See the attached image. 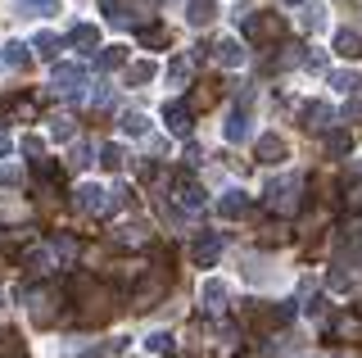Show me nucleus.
<instances>
[{"label":"nucleus","mask_w":362,"mask_h":358,"mask_svg":"<svg viewBox=\"0 0 362 358\" xmlns=\"http://www.w3.org/2000/svg\"><path fill=\"white\" fill-rule=\"evenodd\" d=\"M235 23H240V32H245V41H276L281 32H286V23H281L276 14H254V9H240L235 14Z\"/></svg>","instance_id":"1"},{"label":"nucleus","mask_w":362,"mask_h":358,"mask_svg":"<svg viewBox=\"0 0 362 358\" xmlns=\"http://www.w3.org/2000/svg\"><path fill=\"white\" fill-rule=\"evenodd\" d=\"M299 191H303L299 177L272 182V186H267V209H276V214H299Z\"/></svg>","instance_id":"2"},{"label":"nucleus","mask_w":362,"mask_h":358,"mask_svg":"<svg viewBox=\"0 0 362 358\" xmlns=\"http://www.w3.org/2000/svg\"><path fill=\"white\" fill-rule=\"evenodd\" d=\"M23 299H28V304H32V322H37V327H50V322H54V299H59V290H54V286H28V295H23Z\"/></svg>","instance_id":"3"},{"label":"nucleus","mask_w":362,"mask_h":358,"mask_svg":"<svg viewBox=\"0 0 362 358\" xmlns=\"http://www.w3.org/2000/svg\"><path fill=\"white\" fill-rule=\"evenodd\" d=\"M73 209H77V214H86V218H105L109 209H113V200H109L105 186H82V191L73 195Z\"/></svg>","instance_id":"4"},{"label":"nucleus","mask_w":362,"mask_h":358,"mask_svg":"<svg viewBox=\"0 0 362 358\" xmlns=\"http://www.w3.org/2000/svg\"><path fill=\"white\" fill-rule=\"evenodd\" d=\"M163 122H168V132H173V137H190V122H195V109H190V105H168Z\"/></svg>","instance_id":"5"},{"label":"nucleus","mask_w":362,"mask_h":358,"mask_svg":"<svg viewBox=\"0 0 362 358\" xmlns=\"http://www.w3.org/2000/svg\"><path fill=\"white\" fill-rule=\"evenodd\" d=\"M177 195H181V204H186V209H204V186L190 173H177Z\"/></svg>","instance_id":"6"},{"label":"nucleus","mask_w":362,"mask_h":358,"mask_svg":"<svg viewBox=\"0 0 362 358\" xmlns=\"http://www.w3.org/2000/svg\"><path fill=\"white\" fill-rule=\"evenodd\" d=\"M218 254H222V241L218 236H199L195 245H190V259H195L199 267H213V263H218Z\"/></svg>","instance_id":"7"},{"label":"nucleus","mask_w":362,"mask_h":358,"mask_svg":"<svg viewBox=\"0 0 362 358\" xmlns=\"http://www.w3.org/2000/svg\"><path fill=\"white\" fill-rule=\"evenodd\" d=\"M199 304L209 308V313H222V308H226V282L209 277V282H204V290H199Z\"/></svg>","instance_id":"8"},{"label":"nucleus","mask_w":362,"mask_h":358,"mask_svg":"<svg viewBox=\"0 0 362 358\" xmlns=\"http://www.w3.org/2000/svg\"><path fill=\"white\" fill-rule=\"evenodd\" d=\"M82 82H86L82 64H54V86H59V91H77Z\"/></svg>","instance_id":"9"},{"label":"nucleus","mask_w":362,"mask_h":358,"mask_svg":"<svg viewBox=\"0 0 362 358\" xmlns=\"http://www.w3.org/2000/svg\"><path fill=\"white\" fill-rule=\"evenodd\" d=\"M326 118H331V105H322V100H313V105H303V109H299V122H303L308 132H322V127H326Z\"/></svg>","instance_id":"10"},{"label":"nucleus","mask_w":362,"mask_h":358,"mask_svg":"<svg viewBox=\"0 0 362 358\" xmlns=\"http://www.w3.org/2000/svg\"><path fill=\"white\" fill-rule=\"evenodd\" d=\"M186 18L195 28H209L213 18H218V0H190V5H186Z\"/></svg>","instance_id":"11"},{"label":"nucleus","mask_w":362,"mask_h":358,"mask_svg":"<svg viewBox=\"0 0 362 358\" xmlns=\"http://www.w3.org/2000/svg\"><path fill=\"white\" fill-rule=\"evenodd\" d=\"M286 141H281V137H258V163H281V159H286Z\"/></svg>","instance_id":"12"},{"label":"nucleus","mask_w":362,"mask_h":358,"mask_svg":"<svg viewBox=\"0 0 362 358\" xmlns=\"http://www.w3.org/2000/svg\"><path fill=\"white\" fill-rule=\"evenodd\" d=\"M213 50H218V59L226 64V69H240V64L249 59V50L240 46V41H218V46H213Z\"/></svg>","instance_id":"13"},{"label":"nucleus","mask_w":362,"mask_h":358,"mask_svg":"<svg viewBox=\"0 0 362 358\" xmlns=\"http://www.w3.org/2000/svg\"><path fill=\"white\" fill-rule=\"evenodd\" d=\"M335 335H339V340H362V313H339V318H335Z\"/></svg>","instance_id":"14"},{"label":"nucleus","mask_w":362,"mask_h":358,"mask_svg":"<svg viewBox=\"0 0 362 358\" xmlns=\"http://www.w3.org/2000/svg\"><path fill=\"white\" fill-rule=\"evenodd\" d=\"M245 209H249V195H245V191H226V195L218 200V214H222V218H240Z\"/></svg>","instance_id":"15"},{"label":"nucleus","mask_w":362,"mask_h":358,"mask_svg":"<svg viewBox=\"0 0 362 358\" xmlns=\"http://www.w3.org/2000/svg\"><path fill=\"white\" fill-rule=\"evenodd\" d=\"M326 150H331V159H344V154L354 150V132H344V127L326 132Z\"/></svg>","instance_id":"16"},{"label":"nucleus","mask_w":362,"mask_h":358,"mask_svg":"<svg viewBox=\"0 0 362 358\" xmlns=\"http://www.w3.org/2000/svg\"><path fill=\"white\" fill-rule=\"evenodd\" d=\"M335 54L358 59V54H362V37H358V32H339V37H335Z\"/></svg>","instance_id":"17"},{"label":"nucleus","mask_w":362,"mask_h":358,"mask_svg":"<svg viewBox=\"0 0 362 358\" xmlns=\"http://www.w3.org/2000/svg\"><path fill=\"white\" fill-rule=\"evenodd\" d=\"M68 41H73L77 50H95V46H100V32L90 28V23H77V28H73V37H68Z\"/></svg>","instance_id":"18"},{"label":"nucleus","mask_w":362,"mask_h":358,"mask_svg":"<svg viewBox=\"0 0 362 358\" xmlns=\"http://www.w3.org/2000/svg\"><path fill=\"white\" fill-rule=\"evenodd\" d=\"M113 241H118V245H145V241H150V227H145V222H127Z\"/></svg>","instance_id":"19"},{"label":"nucleus","mask_w":362,"mask_h":358,"mask_svg":"<svg viewBox=\"0 0 362 358\" xmlns=\"http://www.w3.org/2000/svg\"><path fill=\"white\" fill-rule=\"evenodd\" d=\"M32 50H37L41 59H54V54H59V37H54V32H37V37H32Z\"/></svg>","instance_id":"20"},{"label":"nucleus","mask_w":362,"mask_h":358,"mask_svg":"<svg viewBox=\"0 0 362 358\" xmlns=\"http://www.w3.org/2000/svg\"><path fill=\"white\" fill-rule=\"evenodd\" d=\"M331 86L344 96H358L362 91V73H331Z\"/></svg>","instance_id":"21"},{"label":"nucleus","mask_w":362,"mask_h":358,"mask_svg":"<svg viewBox=\"0 0 362 358\" xmlns=\"http://www.w3.org/2000/svg\"><path fill=\"white\" fill-rule=\"evenodd\" d=\"M245 137H249V114H245V109H235L231 122H226V141H245Z\"/></svg>","instance_id":"22"},{"label":"nucleus","mask_w":362,"mask_h":358,"mask_svg":"<svg viewBox=\"0 0 362 358\" xmlns=\"http://www.w3.org/2000/svg\"><path fill=\"white\" fill-rule=\"evenodd\" d=\"M141 46H150V50H158V46H168V28H158V23H150V28H141Z\"/></svg>","instance_id":"23"},{"label":"nucleus","mask_w":362,"mask_h":358,"mask_svg":"<svg viewBox=\"0 0 362 358\" xmlns=\"http://www.w3.org/2000/svg\"><path fill=\"white\" fill-rule=\"evenodd\" d=\"M5 64H9V69H28V46H23V41H9V46H5Z\"/></svg>","instance_id":"24"},{"label":"nucleus","mask_w":362,"mask_h":358,"mask_svg":"<svg viewBox=\"0 0 362 358\" xmlns=\"http://www.w3.org/2000/svg\"><path fill=\"white\" fill-rule=\"evenodd\" d=\"M122 132H127V137H145V132H150V118L145 114H122Z\"/></svg>","instance_id":"25"},{"label":"nucleus","mask_w":362,"mask_h":358,"mask_svg":"<svg viewBox=\"0 0 362 358\" xmlns=\"http://www.w3.org/2000/svg\"><path fill=\"white\" fill-rule=\"evenodd\" d=\"M50 250L59 254L64 263H73V259H77V241H73V236H54V241H50Z\"/></svg>","instance_id":"26"},{"label":"nucleus","mask_w":362,"mask_h":358,"mask_svg":"<svg viewBox=\"0 0 362 358\" xmlns=\"http://www.w3.org/2000/svg\"><path fill=\"white\" fill-rule=\"evenodd\" d=\"M303 28H308V32H322L326 28V9L322 5H308V9H303Z\"/></svg>","instance_id":"27"},{"label":"nucleus","mask_w":362,"mask_h":358,"mask_svg":"<svg viewBox=\"0 0 362 358\" xmlns=\"http://www.w3.org/2000/svg\"><path fill=\"white\" fill-rule=\"evenodd\" d=\"M344 209H349V214H362V182L344 186Z\"/></svg>","instance_id":"28"},{"label":"nucleus","mask_w":362,"mask_h":358,"mask_svg":"<svg viewBox=\"0 0 362 358\" xmlns=\"http://www.w3.org/2000/svg\"><path fill=\"white\" fill-rule=\"evenodd\" d=\"M150 350H154V354H173V350H177L173 331H154V335H150Z\"/></svg>","instance_id":"29"},{"label":"nucleus","mask_w":362,"mask_h":358,"mask_svg":"<svg viewBox=\"0 0 362 358\" xmlns=\"http://www.w3.org/2000/svg\"><path fill=\"white\" fill-rule=\"evenodd\" d=\"M154 73H158L154 64H145V59H141V64H132V69H127V82H136V86H141V82H150Z\"/></svg>","instance_id":"30"},{"label":"nucleus","mask_w":362,"mask_h":358,"mask_svg":"<svg viewBox=\"0 0 362 358\" xmlns=\"http://www.w3.org/2000/svg\"><path fill=\"white\" fill-rule=\"evenodd\" d=\"M186 77H190V64L186 59H173V64H168V82H173V86H186Z\"/></svg>","instance_id":"31"},{"label":"nucleus","mask_w":362,"mask_h":358,"mask_svg":"<svg viewBox=\"0 0 362 358\" xmlns=\"http://www.w3.org/2000/svg\"><path fill=\"white\" fill-rule=\"evenodd\" d=\"M23 9H32V14H54L59 9V0H18Z\"/></svg>","instance_id":"32"},{"label":"nucleus","mask_w":362,"mask_h":358,"mask_svg":"<svg viewBox=\"0 0 362 358\" xmlns=\"http://www.w3.org/2000/svg\"><path fill=\"white\" fill-rule=\"evenodd\" d=\"M100 163H105L109 173H113V168H122V150H118V145H105V150H100Z\"/></svg>","instance_id":"33"},{"label":"nucleus","mask_w":362,"mask_h":358,"mask_svg":"<svg viewBox=\"0 0 362 358\" xmlns=\"http://www.w3.org/2000/svg\"><path fill=\"white\" fill-rule=\"evenodd\" d=\"M118 64H122V50H118V46L100 50V69H118Z\"/></svg>","instance_id":"34"},{"label":"nucleus","mask_w":362,"mask_h":358,"mask_svg":"<svg viewBox=\"0 0 362 358\" xmlns=\"http://www.w3.org/2000/svg\"><path fill=\"white\" fill-rule=\"evenodd\" d=\"M50 132H54V141H68V137H73V118H59Z\"/></svg>","instance_id":"35"},{"label":"nucleus","mask_w":362,"mask_h":358,"mask_svg":"<svg viewBox=\"0 0 362 358\" xmlns=\"http://www.w3.org/2000/svg\"><path fill=\"white\" fill-rule=\"evenodd\" d=\"M100 5H105V14L113 18V23H122V0H100Z\"/></svg>","instance_id":"36"},{"label":"nucleus","mask_w":362,"mask_h":358,"mask_svg":"<svg viewBox=\"0 0 362 358\" xmlns=\"http://www.w3.org/2000/svg\"><path fill=\"white\" fill-rule=\"evenodd\" d=\"M299 64H308V69H326V54H322V50H308Z\"/></svg>","instance_id":"37"},{"label":"nucleus","mask_w":362,"mask_h":358,"mask_svg":"<svg viewBox=\"0 0 362 358\" xmlns=\"http://www.w3.org/2000/svg\"><path fill=\"white\" fill-rule=\"evenodd\" d=\"M18 182V168H0V186H14Z\"/></svg>","instance_id":"38"},{"label":"nucleus","mask_w":362,"mask_h":358,"mask_svg":"<svg viewBox=\"0 0 362 358\" xmlns=\"http://www.w3.org/2000/svg\"><path fill=\"white\" fill-rule=\"evenodd\" d=\"M331 290H349V277L339 272V267H335V272H331Z\"/></svg>","instance_id":"39"},{"label":"nucleus","mask_w":362,"mask_h":358,"mask_svg":"<svg viewBox=\"0 0 362 358\" xmlns=\"http://www.w3.org/2000/svg\"><path fill=\"white\" fill-rule=\"evenodd\" d=\"M0 154H9V141L5 137H0Z\"/></svg>","instance_id":"40"},{"label":"nucleus","mask_w":362,"mask_h":358,"mask_svg":"<svg viewBox=\"0 0 362 358\" xmlns=\"http://www.w3.org/2000/svg\"><path fill=\"white\" fill-rule=\"evenodd\" d=\"M0 308H5V286H0Z\"/></svg>","instance_id":"41"},{"label":"nucleus","mask_w":362,"mask_h":358,"mask_svg":"<svg viewBox=\"0 0 362 358\" xmlns=\"http://www.w3.org/2000/svg\"><path fill=\"white\" fill-rule=\"evenodd\" d=\"M286 5H299V0H286Z\"/></svg>","instance_id":"42"}]
</instances>
